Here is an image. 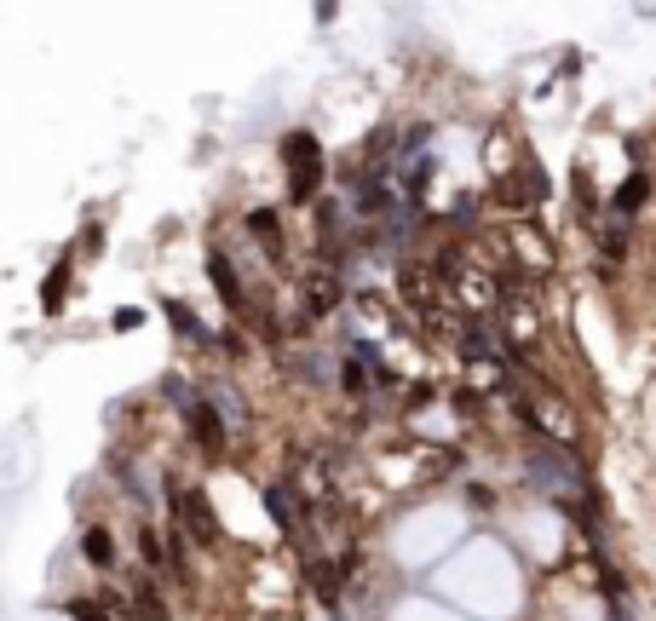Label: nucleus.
<instances>
[{
  "instance_id": "obj_1",
  "label": "nucleus",
  "mask_w": 656,
  "mask_h": 621,
  "mask_svg": "<svg viewBox=\"0 0 656 621\" xmlns=\"http://www.w3.org/2000/svg\"><path fill=\"white\" fill-rule=\"evenodd\" d=\"M282 161H288V190H294V202H311L317 196V184H323V144L317 133H288L282 138Z\"/></svg>"
},
{
  "instance_id": "obj_2",
  "label": "nucleus",
  "mask_w": 656,
  "mask_h": 621,
  "mask_svg": "<svg viewBox=\"0 0 656 621\" xmlns=\"http://www.w3.org/2000/svg\"><path fill=\"white\" fill-rule=\"evenodd\" d=\"M167 501L179 506V524H190V541H202V547L219 541V524H213L208 495H202V489H179V483H167Z\"/></svg>"
},
{
  "instance_id": "obj_3",
  "label": "nucleus",
  "mask_w": 656,
  "mask_h": 621,
  "mask_svg": "<svg viewBox=\"0 0 656 621\" xmlns=\"http://www.w3.org/2000/svg\"><path fill=\"white\" fill-rule=\"evenodd\" d=\"M530 472H536V483H547V489H576V483H582L576 460L564 455V449H541V455L530 460Z\"/></svg>"
},
{
  "instance_id": "obj_4",
  "label": "nucleus",
  "mask_w": 656,
  "mask_h": 621,
  "mask_svg": "<svg viewBox=\"0 0 656 621\" xmlns=\"http://www.w3.org/2000/svg\"><path fill=\"white\" fill-rule=\"evenodd\" d=\"M185 420H190V432H196V443H202L208 455L225 449V414H219V403H190Z\"/></svg>"
},
{
  "instance_id": "obj_5",
  "label": "nucleus",
  "mask_w": 656,
  "mask_h": 621,
  "mask_svg": "<svg viewBox=\"0 0 656 621\" xmlns=\"http://www.w3.org/2000/svg\"><path fill=\"white\" fill-rule=\"evenodd\" d=\"M208 276H213V288H219V299H225L231 311H248V299H242V276H236V265L225 259V253H208Z\"/></svg>"
},
{
  "instance_id": "obj_6",
  "label": "nucleus",
  "mask_w": 656,
  "mask_h": 621,
  "mask_svg": "<svg viewBox=\"0 0 656 621\" xmlns=\"http://www.w3.org/2000/svg\"><path fill=\"white\" fill-rule=\"evenodd\" d=\"M645 196H651V173H639V167H633L628 179L616 184V196H610V213H616V219H628V213H639V207H645Z\"/></svg>"
},
{
  "instance_id": "obj_7",
  "label": "nucleus",
  "mask_w": 656,
  "mask_h": 621,
  "mask_svg": "<svg viewBox=\"0 0 656 621\" xmlns=\"http://www.w3.org/2000/svg\"><path fill=\"white\" fill-rule=\"evenodd\" d=\"M81 558L98 564V570H110V564H116V541H110V529H104V524L81 529Z\"/></svg>"
},
{
  "instance_id": "obj_8",
  "label": "nucleus",
  "mask_w": 656,
  "mask_h": 621,
  "mask_svg": "<svg viewBox=\"0 0 656 621\" xmlns=\"http://www.w3.org/2000/svg\"><path fill=\"white\" fill-rule=\"evenodd\" d=\"M167 317H173V328H179V334H190V340L213 345V334L202 328V322H196V311H190V305H179V299H167Z\"/></svg>"
},
{
  "instance_id": "obj_9",
  "label": "nucleus",
  "mask_w": 656,
  "mask_h": 621,
  "mask_svg": "<svg viewBox=\"0 0 656 621\" xmlns=\"http://www.w3.org/2000/svg\"><path fill=\"white\" fill-rule=\"evenodd\" d=\"M64 294H70V259H58V265H52V282L41 288V305H47V317L58 311V305H64Z\"/></svg>"
},
{
  "instance_id": "obj_10",
  "label": "nucleus",
  "mask_w": 656,
  "mask_h": 621,
  "mask_svg": "<svg viewBox=\"0 0 656 621\" xmlns=\"http://www.w3.org/2000/svg\"><path fill=\"white\" fill-rule=\"evenodd\" d=\"M133 604H139V621H167V604L156 593V581H139L133 587Z\"/></svg>"
},
{
  "instance_id": "obj_11",
  "label": "nucleus",
  "mask_w": 656,
  "mask_h": 621,
  "mask_svg": "<svg viewBox=\"0 0 656 621\" xmlns=\"http://www.w3.org/2000/svg\"><path fill=\"white\" fill-rule=\"evenodd\" d=\"M248 230H254V236L265 242V248H282V219L271 213V207H259L254 219H248Z\"/></svg>"
},
{
  "instance_id": "obj_12",
  "label": "nucleus",
  "mask_w": 656,
  "mask_h": 621,
  "mask_svg": "<svg viewBox=\"0 0 656 621\" xmlns=\"http://www.w3.org/2000/svg\"><path fill=\"white\" fill-rule=\"evenodd\" d=\"M288 501H294V495H288V489H277V483L265 489V512H271V518H277L282 529L294 524V506H288Z\"/></svg>"
},
{
  "instance_id": "obj_13",
  "label": "nucleus",
  "mask_w": 656,
  "mask_h": 621,
  "mask_svg": "<svg viewBox=\"0 0 656 621\" xmlns=\"http://www.w3.org/2000/svg\"><path fill=\"white\" fill-rule=\"evenodd\" d=\"M70 616L75 621H110V604L104 598H70Z\"/></svg>"
},
{
  "instance_id": "obj_14",
  "label": "nucleus",
  "mask_w": 656,
  "mask_h": 621,
  "mask_svg": "<svg viewBox=\"0 0 656 621\" xmlns=\"http://www.w3.org/2000/svg\"><path fill=\"white\" fill-rule=\"evenodd\" d=\"M334 299H340V282H334V276H317V282H311V311H328Z\"/></svg>"
},
{
  "instance_id": "obj_15",
  "label": "nucleus",
  "mask_w": 656,
  "mask_h": 621,
  "mask_svg": "<svg viewBox=\"0 0 656 621\" xmlns=\"http://www.w3.org/2000/svg\"><path fill=\"white\" fill-rule=\"evenodd\" d=\"M622 248H628V225H610L605 230V259H610V265L622 259Z\"/></svg>"
},
{
  "instance_id": "obj_16",
  "label": "nucleus",
  "mask_w": 656,
  "mask_h": 621,
  "mask_svg": "<svg viewBox=\"0 0 656 621\" xmlns=\"http://www.w3.org/2000/svg\"><path fill=\"white\" fill-rule=\"evenodd\" d=\"M340 380H346V391H363V380H369V374H363V351H357V357H346Z\"/></svg>"
},
{
  "instance_id": "obj_17",
  "label": "nucleus",
  "mask_w": 656,
  "mask_h": 621,
  "mask_svg": "<svg viewBox=\"0 0 656 621\" xmlns=\"http://www.w3.org/2000/svg\"><path fill=\"white\" fill-rule=\"evenodd\" d=\"M139 552H144V564H162V535H156V529H144V535H139Z\"/></svg>"
},
{
  "instance_id": "obj_18",
  "label": "nucleus",
  "mask_w": 656,
  "mask_h": 621,
  "mask_svg": "<svg viewBox=\"0 0 656 621\" xmlns=\"http://www.w3.org/2000/svg\"><path fill=\"white\" fill-rule=\"evenodd\" d=\"M432 144V127H409V138H403V156H415V150H426Z\"/></svg>"
},
{
  "instance_id": "obj_19",
  "label": "nucleus",
  "mask_w": 656,
  "mask_h": 621,
  "mask_svg": "<svg viewBox=\"0 0 656 621\" xmlns=\"http://www.w3.org/2000/svg\"><path fill=\"white\" fill-rule=\"evenodd\" d=\"M467 501L478 506V512H484V506H495V495H490V489H484V483H472V489H467Z\"/></svg>"
}]
</instances>
